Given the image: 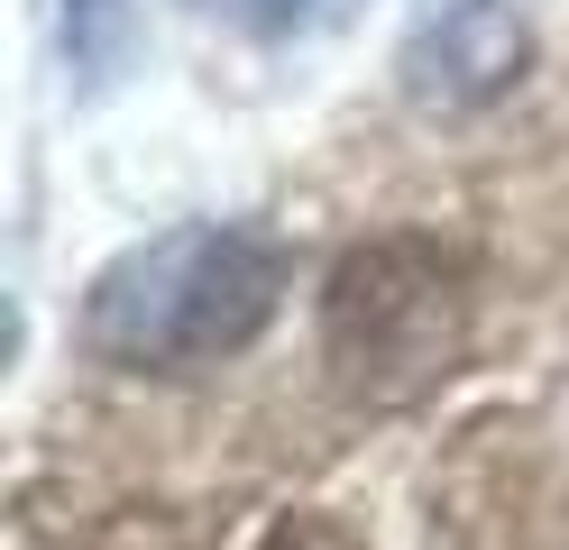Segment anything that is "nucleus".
<instances>
[{
	"instance_id": "f257e3e1",
	"label": "nucleus",
	"mask_w": 569,
	"mask_h": 550,
	"mask_svg": "<svg viewBox=\"0 0 569 550\" xmlns=\"http://www.w3.org/2000/svg\"><path fill=\"white\" fill-rule=\"evenodd\" d=\"M295 257L258 220H174V230L120 248L83 284V349L129 377H184V367L239 358L276 321Z\"/></svg>"
},
{
	"instance_id": "f03ea898",
	"label": "nucleus",
	"mask_w": 569,
	"mask_h": 550,
	"mask_svg": "<svg viewBox=\"0 0 569 550\" xmlns=\"http://www.w3.org/2000/svg\"><path fill=\"white\" fill-rule=\"evenodd\" d=\"M469 330V293H459V257L432 239H377L359 257H340V276L322 293V358L340 367L349 394H422L459 358Z\"/></svg>"
},
{
	"instance_id": "7ed1b4c3",
	"label": "nucleus",
	"mask_w": 569,
	"mask_h": 550,
	"mask_svg": "<svg viewBox=\"0 0 569 550\" xmlns=\"http://www.w3.org/2000/svg\"><path fill=\"white\" fill-rule=\"evenodd\" d=\"M523 64H532V28L515 0H422L396 47V83L422 120H469L515 92Z\"/></svg>"
},
{
	"instance_id": "20e7f679",
	"label": "nucleus",
	"mask_w": 569,
	"mask_h": 550,
	"mask_svg": "<svg viewBox=\"0 0 569 550\" xmlns=\"http://www.w3.org/2000/svg\"><path fill=\"white\" fill-rule=\"evenodd\" d=\"M267 550H368L349 523H331V513H284V523L267 532Z\"/></svg>"
},
{
	"instance_id": "39448f33",
	"label": "nucleus",
	"mask_w": 569,
	"mask_h": 550,
	"mask_svg": "<svg viewBox=\"0 0 569 550\" xmlns=\"http://www.w3.org/2000/svg\"><path fill=\"white\" fill-rule=\"evenodd\" d=\"M248 10V28H267V37H284V28H303V19H322L331 0H239Z\"/></svg>"
}]
</instances>
